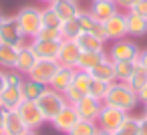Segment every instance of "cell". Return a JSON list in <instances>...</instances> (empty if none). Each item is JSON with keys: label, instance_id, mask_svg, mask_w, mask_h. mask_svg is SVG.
Returning a JSON list of instances; mask_svg holds the SVG:
<instances>
[{"label": "cell", "instance_id": "cell-1", "mask_svg": "<svg viewBox=\"0 0 147 135\" xmlns=\"http://www.w3.org/2000/svg\"><path fill=\"white\" fill-rule=\"evenodd\" d=\"M103 103H105V105H111V107H117V109H121V111H125V113H131V111H135V107L139 105V97H137V93H135L127 83L113 81Z\"/></svg>", "mask_w": 147, "mask_h": 135}, {"label": "cell", "instance_id": "cell-2", "mask_svg": "<svg viewBox=\"0 0 147 135\" xmlns=\"http://www.w3.org/2000/svg\"><path fill=\"white\" fill-rule=\"evenodd\" d=\"M14 16H16L18 28L22 30V34L28 41L34 38L40 32V28H42V8L40 6H36V4H24L22 8H18V12Z\"/></svg>", "mask_w": 147, "mask_h": 135}, {"label": "cell", "instance_id": "cell-3", "mask_svg": "<svg viewBox=\"0 0 147 135\" xmlns=\"http://www.w3.org/2000/svg\"><path fill=\"white\" fill-rule=\"evenodd\" d=\"M0 43L16 47L18 51L28 47V38L18 28V22H16L14 14H0Z\"/></svg>", "mask_w": 147, "mask_h": 135}, {"label": "cell", "instance_id": "cell-4", "mask_svg": "<svg viewBox=\"0 0 147 135\" xmlns=\"http://www.w3.org/2000/svg\"><path fill=\"white\" fill-rule=\"evenodd\" d=\"M36 105L40 107V111H42L47 123H51V121L59 115V111H63V107L69 105V103L65 101V95H63V93H59V91L47 87L45 93L36 99Z\"/></svg>", "mask_w": 147, "mask_h": 135}, {"label": "cell", "instance_id": "cell-5", "mask_svg": "<svg viewBox=\"0 0 147 135\" xmlns=\"http://www.w3.org/2000/svg\"><path fill=\"white\" fill-rule=\"evenodd\" d=\"M139 53H141V47L127 36V38H121V41H113L109 51H107V57L111 61H131V63H135L139 59Z\"/></svg>", "mask_w": 147, "mask_h": 135}, {"label": "cell", "instance_id": "cell-6", "mask_svg": "<svg viewBox=\"0 0 147 135\" xmlns=\"http://www.w3.org/2000/svg\"><path fill=\"white\" fill-rule=\"evenodd\" d=\"M18 115L22 117V121L26 123V127L28 129H32V131H36V129H40L45 123H47V119H45V115H42V111H40V107L36 105V101H30V99H24L20 105H18Z\"/></svg>", "mask_w": 147, "mask_h": 135}, {"label": "cell", "instance_id": "cell-7", "mask_svg": "<svg viewBox=\"0 0 147 135\" xmlns=\"http://www.w3.org/2000/svg\"><path fill=\"white\" fill-rule=\"evenodd\" d=\"M127 115L129 113H125V111H121L117 107H111V105H105L103 103V109H101V113L97 117V125H99V129H105V131L115 133L119 129V125L125 121Z\"/></svg>", "mask_w": 147, "mask_h": 135}, {"label": "cell", "instance_id": "cell-8", "mask_svg": "<svg viewBox=\"0 0 147 135\" xmlns=\"http://www.w3.org/2000/svg\"><path fill=\"white\" fill-rule=\"evenodd\" d=\"M103 28H105V36H107L109 43L129 36V32H127V18H125V12H121V10L117 14H113L111 18H107L103 22Z\"/></svg>", "mask_w": 147, "mask_h": 135}, {"label": "cell", "instance_id": "cell-9", "mask_svg": "<svg viewBox=\"0 0 147 135\" xmlns=\"http://www.w3.org/2000/svg\"><path fill=\"white\" fill-rule=\"evenodd\" d=\"M30 51L34 53L36 59H45V61H57L59 59V49H61V41H42V38H30L28 41Z\"/></svg>", "mask_w": 147, "mask_h": 135}, {"label": "cell", "instance_id": "cell-10", "mask_svg": "<svg viewBox=\"0 0 147 135\" xmlns=\"http://www.w3.org/2000/svg\"><path fill=\"white\" fill-rule=\"evenodd\" d=\"M81 121V117H79V113H77V109H75V105H65L63 107V111H59V115L51 121V125H53V129L55 131H59V133H69L77 123Z\"/></svg>", "mask_w": 147, "mask_h": 135}, {"label": "cell", "instance_id": "cell-11", "mask_svg": "<svg viewBox=\"0 0 147 135\" xmlns=\"http://www.w3.org/2000/svg\"><path fill=\"white\" fill-rule=\"evenodd\" d=\"M75 109H77V113H79L81 119H85V121H97V117H99V113L103 109V101L95 99L93 95H83L81 101L75 103Z\"/></svg>", "mask_w": 147, "mask_h": 135}, {"label": "cell", "instance_id": "cell-12", "mask_svg": "<svg viewBox=\"0 0 147 135\" xmlns=\"http://www.w3.org/2000/svg\"><path fill=\"white\" fill-rule=\"evenodd\" d=\"M79 57H81V47H79L75 41L63 38V41H61V49H59V59H57V63H59L61 67L77 69Z\"/></svg>", "mask_w": 147, "mask_h": 135}, {"label": "cell", "instance_id": "cell-13", "mask_svg": "<svg viewBox=\"0 0 147 135\" xmlns=\"http://www.w3.org/2000/svg\"><path fill=\"white\" fill-rule=\"evenodd\" d=\"M57 69H59V63H57V61L36 59V63L32 65V69H30V73H28L26 77L38 81V83H42V85H49L51 79H53V75L57 73Z\"/></svg>", "mask_w": 147, "mask_h": 135}, {"label": "cell", "instance_id": "cell-14", "mask_svg": "<svg viewBox=\"0 0 147 135\" xmlns=\"http://www.w3.org/2000/svg\"><path fill=\"white\" fill-rule=\"evenodd\" d=\"M77 18H79V24H81V30H85V32H91V34H95L97 38H101V41H105L107 43V36H105V28H103V22H99L89 10H85V8H81L79 10V14H77Z\"/></svg>", "mask_w": 147, "mask_h": 135}, {"label": "cell", "instance_id": "cell-15", "mask_svg": "<svg viewBox=\"0 0 147 135\" xmlns=\"http://www.w3.org/2000/svg\"><path fill=\"white\" fill-rule=\"evenodd\" d=\"M26 131H28V127H26V123L22 121V117L18 115V111H16V109H6L2 133H6V135H22V133H26Z\"/></svg>", "mask_w": 147, "mask_h": 135}, {"label": "cell", "instance_id": "cell-16", "mask_svg": "<svg viewBox=\"0 0 147 135\" xmlns=\"http://www.w3.org/2000/svg\"><path fill=\"white\" fill-rule=\"evenodd\" d=\"M24 101L22 95V85H10L6 83V87L0 93V105L4 109H18V105Z\"/></svg>", "mask_w": 147, "mask_h": 135}, {"label": "cell", "instance_id": "cell-17", "mask_svg": "<svg viewBox=\"0 0 147 135\" xmlns=\"http://www.w3.org/2000/svg\"><path fill=\"white\" fill-rule=\"evenodd\" d=\"M89 12L99 20V22H105L107 18H111L113 14L119 12L115 0H91V6H89Z\"/></svg>", "mask_w": 147, "mask_h": 135}, {"label": "cell", "instance_id": "cell-18", "mask_svg": "<svg viewBox=\"0 0 147 135\" xmlns=\"http://www.w3.org/2000/svg\"><path fill=\"white\" fill-rule=\"evenodd\" d=\"M61 20H69V18H77L79 10H81V4L79 0H53V2L49 4Z\"/></svg>", "mask_w": 147, "mask_h": 135}, {"label": "cell", "instance_id": "cell-19", "mask_svg": "<svg viewBox=\"0 0 147 135\" xmlns=\"http://www.w3.org/2000/svg\"><path fill=\"white\" fill-rule=\"evenodd\" d=\"M73 77H75V69H69V67H61V65H59L57 73L53 75V79H51V83H49V87L55 89V91H59V93H65V91L71 87Z\"/></svg>", "mask_w": 147, "mask_h": 135}, {"label": "cell", "instance_id": "cell-20", "mask_svg": "<svg viewBox=\"0 0 147 135\" xmlns=\"http://www.w3.org/2000/svg\"><path fill=\"white\" fill-rule=\"evenodd\" d=\"M125 18H127V32H129V36L141 38V36L147 34V18L145 16L129 10V12H125Z\"/></svg>", "mask_w": 147, "mask_h": 135}, {"label": "cell", "instance_id": "cell-21", "mask_svg": "<svg viewBox=\"0 0 147 135\" xmlns=\"http://www.w3.org/2000/svg\"><path fill=\"white\" fill-rule=\"evenodd\" d=\"M103 59H107V51H81V57H79L77 69L89 73V71L95 69Z\"/></svg>", "mask_w": 147, "mask_h": 135}, {"label": "cell", "instance_id": "cell-22", "mask_svg": "<svg viewBox=\"0 0 147 135\" xmlns=\"http://www.w3.org/2000/svg\"><path fill=\"white\" fill-rule=\"evenodd\" d=\"M93 79H99V81H107V83H113L115 81V67H113V61L107 57L103 59L95 69L89 71Z\"/></svg>", "mask_w": 147, "mask_h": 135}, {"label": "cell", "instance_id": "cell-23", "mask_svg": "<svg viewBox=\"0 0 147 135\" xmlns=\"http://www.w3.org/2000/svg\"><path fill=\"white\" fill-rule=\"evenodd\" d=\"M127 85H129L135 93H139V91L147 85V71H145V67L139 63V59H137L135 65H133V71H131V75H129V79H127Z\"/></svg>", "mask_w": 147, "mask_h": 135}, {"label": "cell", "instance_id": "cell-24", "mask_svg": "<svg viewBox=\"0 0 147 135\" xmlns=\"http://www.w3.org/2000/svg\"><path fill=\"white\" fill-rule=\"evenodd\" d=\"M36 63V57H34V53L30 51V47H24V49H20L18 51V57H16V67H14V71H18L20 75H28L30 73V69H32V65Z\"/></svg>", "mask_w": 147, "mask_h": 135}, {"label": "cell", "instance_id": "cell-25", "mask_svg": "<svg viewBox=\"0 0 147 135\" xmlns=\"http://www.w3.org/2000/svg\"><path fill=\"white\" fill-rule=\"evenodd\" d=\"M75 43L81 47V51H105V41H101L95 34L85 32V30H81V34L75 38Z\"/></svg>", "mask_w": 147, "mask_h": 135}, {"label": "cell", "instance_id": "cell-26", "mask_svg": "<svg viewBox=\"0 0 147 135\" xmlns=\"http://www.w3.org/2000/svg\"><path fill=\"white\" fill-rule=\"evenodd\" d=\"M16 57H18V49L0 43V69L10 71L16 67Z\"/></svg>", "mask_w": 147, "mask_h": 135}, {"label": "cell", "instance_id": "cell-27", "mask_svg": "<svg viewBox=\"0 0 147 135\" xmlns=\"http://www.w3.org/2000/svg\"><path fill=\"white\" fill-rule=\"evenodd\" d=\"M47 87H49V85H42V83H38V81H34V79L24 77V81H22V95H24V99L36 101V99L45 93Z\"/></svg>", "mask_w": 147, "mask_h": 135}, {"label": "cell", "instance_id": "cell-28", "mask_svg": "<svg viewBox=\"0 0 147 135\" xmlns=\"http://www.w3.org/2000/svg\"><path fill=\"white\" fill-rule=\"evenodd\" d=\"M91 83H93V77L91 73L87 71H81V69H75V77H73V87L77 91H81L83 95H89V89H91Z\"/></svg>", "mask_w": 147, "mask_h": 135}, {"label": "cell", "instance_id": "cell-29", "mask_svg": "<svg viewBox=\"0 0 147 135\" xmlns=\"http://www.w3.org/2000/svg\"><path fill=\"white\" fill-rule=\"evenodd\" d=\"M61 36L67 38V41H75L79 34H81V24H79V18H69V20H63L61 26Z\"/></svg>", "mask_w": 147, "mask_h": 135}, {"label": "cell", "instance_id": "cell-30", "mask_svg": "<svg viewBox=\"0 0 147 135\" xmlns=\"http://www.w3.org/2000/svg\"><path fill=\"white\" fill-rule=\"evenodd\" d=\"M113 135H139V117H135V115L129 113L125 117V121L119 125V129Z\"/></svg>", "mask_w": 147, "mask_h": 135}, {"label": "cell", "instance_id": "cell-31", "mask_svg": "<svg viewBox=\"0 0 147 135\" xmlns=\"http://www.w3.org/2000/svg\"><path fill=\"white\" fill-rule=\"evenodd\" d=\"M97 131H99L97 121H85V119H81L67 135H97Z\"/></svg>", "mask_w": 147, "mask_h": 135}, {"label": "cell", "instance_id": "cell-32", "mask_svg": "<svg viewBox=\"0 0 147 135\" xmlns=\"http://www.w3.org/2000/svg\"><path fill=\"white\" fill-rule=\"evenodd\" d=\"M133 65L131 61H113V67H115V81H121V83H127L131 71H133Z\"/></svg>", "mask_w": 147, "mask_h": 135}, {"label": "cell", "instance_id": "cell-33", "mask_svg": "<svg viewBox=\"0 0 147 135\" xmlns=\"http://www.w3.org/2000/svg\"><path fill=\"white\" fill-rule=\"evenodd\" d=\"M109 87H111V83H107V81H99V79H93L91 89H89V95H93V97L99 99V101H105Z\"/></svg>", "mask_w": 147, "mask_h": 135}, {"label": "cell", "instance_id": "cell-34", "mask_svg": "<svg viewBox=\"0 0 147 135\" xmlns=\"http://www.w3.org/2000/svg\"><path fill=\"white\" fill-rule=\"evenodd\" d=\"M61 18H59V14L49 6V4H45L42 6V26H51V28H59L61 26Z\"/></svg>", "mask_w": 147, "mask_h": 135}, {"label": "cell", "instance_id": "cell-35", "mask_svg": "<svg viewBox=\"0 0 147 135\" xmlns=\"http://www.w3.org/2000/svg\"><path fill=\"white\" fill-rule=\"evenodd\" d=\"M34 38H42V41H63L61 30H59V28H51V26H42L40 32H38Z\"/></svg>", "mask_w": 147, "mask_h": 135}, {"label": "cell", "instance_id": "cell-36", "mask_svg": "<svg viewBox=\"0 0 147 135\" xmlns=\"http://www.w3.org/2000/svg\"><path fill=\"white\" fill-rule=\"evenodd\" d=\"M63 95H65V101H67L69 105H75V103H77V101H81V97H83V93H81V91H77L73 85H71Z\"/></svg>", "mask_w": 147, "mask_h": 135}, {"label": "cell", "instance_id": "cell-37", "mask_svg": "<svg viewBox=\"0 0 147 135\" xmlns=\"http://www.w3.org/2000/svg\"><path fill=\"white\" fill-rule=\"evenodd\" d=\"M135 2H137V0H115V4H117V8L121 12H129L135 6Z\"/></svg>", "mask_w": 147, "mask_h": 135}, {"label": "cell", "instance_id": "cell-38", "mask_svg": "<svg viewBox=\"0 0 147 135\" xmlns=\"http://www.w3.org/2000/svg\"><path fill=\"white\" fill-rule=\"evenodd\" d=\"M131 10L147 18V0H137V2H135V6H133Z\"/></svg>", "mask_w": 147, "mask_h": 135}, {"label": "cell", "instance_id": "cell-39", "mask_svg": "<svg viewBox=\"0 0 147 135\" xmlns=\"http://www.w3.org/2000/svg\"><path fill=\"white\" fill-rule=\"evenodd\" d=\"M139 135H147V115H139Z\"/></svg>", "mask_w": 147, "mask_h": 135}, {"label": "cell", "instance_id": "cell-40", "mask_svg": "<svg viewBox=\"0 0 147 135\" xmlns=\"http://www.w3.org/2000/svg\"><path fill=\"white\" fill-rule=\"evenodd\" d=\"M137 97H139V105H143V107H145V105H147V85L137 93Z\"/></svg>", "mask_w": 147, "mask_h": 135}, {"label": "cell", "instance_id": "cell-41", "mask_svg": "<svg viewBox=\"0 0 147 135\" xmlns=\"http://www.w3.org/2000/svg\"><path fill=\"white\" fill-rule=\"evenodd\" d=\"M139 63L145 67V71H147V47L145 49H141V53H139Z\"/></svg>", "mask_w": 147, "mask_h": 135}, {"label": "cell", "instance_id": "cell-42", "mask_svg": "<svg viewBox=\"0 0 147 135\" xmlns=\"http://www.w3.org/2000/svg\"><path fill=\"white\" fill-rule=\"evenodd\" d=\"M6 87V71L0 69V93H2V89Z\"/></svg>", "mask_w": 147, "mask_h": 135}, {"label": "cell", "instance_id": "cell-43", "mask_svg": "<svg viewBox=\"0 0 147 135\" xmlns=\"http://www.w3.org/2000/svg\"><path fill=\"white\" fill-rule=\"evenodd\" d=\"M4 113H6V109L0 105V133H2V125H4Z\"/></svg>", "mask_w": 147, "mask_h": 135}, {"label": "cell", "instance_id": "cell-44", "mask_svg": "<svg viewBox=\"0 0 147 135\" xmlns=\"http://www.w3.org/2000/svg\"><path fill=\"white\" fill-rule=\"evenodd\" d=\"M97 135H113V133H111V131H105V129H99Z\"/></svg>", "mask_w": 147, "mask_h": 135}, {"label": "cell", "instance_id": "cell-45", "mask_svg": "<svg viewBox=\"0 0 147 135\" xmlns=\"http://www.w3.org/2000/svg\"><path fill=\"white\" fill-rule=\"evenodd\" d=\"M22 135H38V133H36V131H32V129H28V131H26V133H22Z\"/></svg>", "mask_w": 147, "mask_h": 135}, {"label": "cell", "instance_id": "cell-46", "mask_svg": "<svg viewBox=\"0 0 147 135\" xmlns=\"http://www.w3.org/2000/svg\"><path fill=\"white\" fill-rule=\"evenodd\" d=\"M36 2H40V4H51L53 0H36Z\"/></svg>", "mask_w": 147, "mask_h": 135}, {"label": "cell", "instance_id": "cell-47", "mask_svg": "<svg viewBox=\"0 0 147 135\" xmlns=\"http://www.w3.org/2000/svg\"><path fill=\"white\" fill-rule=\"evenodd\" d=\"M143 113H145V115H147V105H145V111H143Z\"/></svg>", "mask_w": 147, "mask_h": 135}, {"label": "cell", "instance_id": "cell-48", "mask_svg": "<svg viewBox=\"0 0 147 135\" xmlns=\"http://www.w3.org/2000/svg\"><path fill=\"white\" fill-rule=\"evenodd\" d=\"M0 135H6V133H0Z\"/></svg>", "mask_w": 147, "mask_h": 135}]
</instances>
